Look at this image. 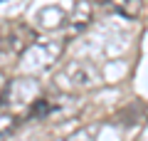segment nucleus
Instances as JSON below:
<instances>
[{
	"label": "nucleus",
	"mask_w": 148,
	"mask_h": 141,
	"mask_svg": "<svg viewBox=\"0 0 148 141\" xmlns=\"http://www.w3.org/2000/svg\"><path fill=\"white\" fill-rule=\"evenodd\" d=\"M99 79H101V74L89 62H69L57 74V82L67 89H89L94 84H99Z\"/></svg>",
	"instance_id": "nucleus-1"
},
{
	"label": "nucleus",
	"mask_w": 148,
	"mask_h": 141,
	"mask_svg": "<svg viewBox=\"0 0 148 141\" xmlns=\"http://www.w3.org/2000/svg\"><path fill=\"white\" fill-rule=\"evenodd\" d=\"M106 5H111L123 17H138L143 10V0H106Z\"/></svg>",
	"instance_id": "nucleus-2"
},
{
	"label": "nucleus",
	"mask_w": 148,
	"mask_h": 141,
	"mask_svg": "<svg viewBox=\"0 0 148 141\" xmlns=\"http://www.w3.org/2000/svg\"><path fill=\"white\" fill-rule=\"evenodd\" d=\"M89 20H91V5L86 3V0H82L79 5H77V10H74L72 25H74V27H84Z\"/></svg>",
	"instance_id": "nucleus-3"
},
{
	"label": "nucleus",
	"mask_w": 148,
	"mask_h": 141,
	"mask_svg": "<svg viewBox=\"0 0 148 141\" xmlns=\"http://www.w3.org/2000/svg\"><path fill=\"white\" fill-rule=\"evenodd\" d=\"M15 126H17V116L12 111H8V109H0V139L8 136Z\"/></svg>",
	"instance_id": "nucleus-4"
}]
</instances>
